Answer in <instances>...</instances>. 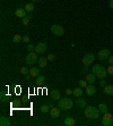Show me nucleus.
Returning <instances> with one entry per match:
<instances>
[{
    "instance_id": "nucleus-1",
    "label": "nucleus",
    "mask_w": 113,
    "mask_h": 126,
    "mask_svg": "<svg viewBox=\"0 0 113 126\" xmlns=\"http://www.w3.org/2000/svg\"><path fill=\"white\" fill-rule=\"evenodd\" d=\"M84 114L88 119H96V118H99V116H100L101 112H100L99 108L93 107V106H88V107L85 108Z\"/></svg>"
},
{
    "instance_id": "nucleus-2",
    "label": "nucleus",
    "mask_w": 113,
    "mask_h": 126,
    "mask_svg": "<svg viewBox=\"0 0 113 126\" xmlns=\"http://www.w3.org/2000/svg\"><path fill=\"white\" fill-rule=\"evenodd\" d=\"M58 107L62 110H64V111H67V110H69L74 107V102L69 98H62V99L58 100Z\"/></svg>"
},
{
    "instance_id": "nucleus-3",
    "label": "nucleus",
    "mask_w": 113,
    "mask_h": 126,
    "mask_svg": "<svg viewBox=\"0 0 113 126\" xmlns=\"http://www.w3.org/2000/svg\"><path fill=\"white\" fill-rule=\"evenodd\" d=\"M92 72L96 75V77H99V79H105L106 77V74H107V70L105 69L103 66L101 65H94L93 68H92Z\"/></svg>"
},
{
    "instance_id": "nucleus-4",
    "label": "nucleus",
    "mask_w": 113,
    "mask_h": 126,
    "mask_svg": "<svg viewBox=\"0 0 113 126\" xmlns=\"http://www.w3.org/2000/svg\"><path fill=\"white\" fill-rule=\"evenodd\" d=\"M38 53L35 52V51L29 52L26 56V58H25V64H27V65H34L35 63H38Z\"/></svg>"
},
{
    "instance_id": "nucleus-5",
    "label": "nucleus",
    "mask_w": 113,
    "mask_h": 126,
    "mask_svg": "<svg viewBox=\"0 0 113 126\" xmlns=\"http://www.w3.org/2000/svg\"><path fill=\"white\" fill-rule=\"evenodd\" d=\"M51 33H52L53 35H55V36H61V35H63V33H64V29L61 26V25L54 24V25H52V27H51Z\"/></svg>"
},
{
    "instance_id": "nucleus-6",
    "label": "nucleus",
    "mask_w": 113,
    "mask_h": 126,
    "mask_svg": "<svg viewBox=\"0 0 113 126\" xmlns=\"http://www.w3.org/2000/svg\"><path fill=\"white\" fill-rule=\"evenodd\" d=\"M95 60V56H94L93 53H86L83 58V65L84 66H89L90 64H93V62Z\"/></svg>"
},
{
    "instance_id": "nucleus-7",
    "label": "nucleus",
    "mask_w": 113,
    "mask_h": 126,
    "mask_svg": "<svg viewBox=\"0 0 113 126\" xmlns=\"http://www.w3.org/2000/svg\"><path fill=\"white\" fill-rule=\"evenodd\" d=\"M102 124L104 126H111L113 124V117L112 115L109 114V112H106V114H104V116H103V118H102Z\"/></svg>"
},
{
    "instance_id": "nucleus-8",
    "label": "nucleus",
    "mask_w": 113,
    "mask_h": 126,
    "mask_svg": "<svg viewBox=\"0 0 113 126\" xmlns=\"http://www.w3.org/2000/svg\"><path fill=\"white\" fill-rule=\"evenodd\" d=\"M109 57H110V50L109 49H103L101 51H99V53H97V58L100 60H105Z\"/></svg>"
},
{
    "instance_id": "nucleus-9",
    "label": "nucleus",
    "mask_w": 113,
    "mask_h": 126,
    "mask_svg": "<svg viewBox=\"0 0 113 126\" xmlns=\"http://www.w3.org/2000/svg\"><path fill=\"white\" fill-rule=\"evenodd\" d=\"M47 44L45 43H42V42H40V43H38L36 46H35V52L36 53H40V55H42V53H44L45 51H47Z\"/></svg>"
},
{
    "instance_id": "nucleus-10",
    "label": "nucleus",
    "mask_w": 113,
    "mask_h": 126,
    "mask_svg": "<svg viewBox=\"0 0 113 126\" xmlns=\"http://www.w3.org/2000/svg\"><path fill=\"white\" fill-rule=\"evenodd\" d=\"M96 92V88L94 86L93 84H89V85H87L86 88H85V93L87 94V95H94Z\"/></svg>"
},
{
    "instance_id": "nucleus-11",
    "label": "nucleus",
    "mask_w": 113,
    "mask_h": 126,
    "mask_svg": "<svg viewBox=\"0 0 113 126\" xmlns=\"http://www.w3.org/2000/svg\"><path fill=\"white\" fill-rule=\"evenodd\" d=\"M26 10L24 8H18V9H16V12H15V14H16V16L17 17H19V18H24V17H26Z\"/></svg>"
},
{
    "instance_id": "nucleus-12",
    "label": "nucleus",
    "mask_w": 113,
    "mask_h": 126,
    "mask_svg": "<svg viewBox=\"0 0 113 126\" xmlns=\"http://www.w3.org/2000/svg\"><path fill=\"white\" fill-rule=\"evenodd\" d=\"M50 114H51V117L52 118H59V116H60V109L53 107V108L50 109Z\"/></svg>"
},
{
    "instance_id": "nucleus-13",
    "label": "nucleus",
    "mask_w": 113,
    "mask_h": 126,
    "mask_svg": "<svg viewBox=\"0 0 113 126\" xmlns=\"http://www.w3.org/2000/svg\"><path fill=\"white\" fill-rule=\"evenodd\" d=\"M76 105L78 106L79 108H81V109H83V108H86V107H87L86 100L83 99V98H80V97L78 98V100H76Z\"/></svg>"
},
{
    "instance_id": "nucleus-14",
    "label": "nucleus",
    "mask_w": 113,
    "mask_h": 126,
    "mask_svg": "<svg viewBox=\"0 0 113 126\" xmlns=\"http://www.w3.org/2000/svg\"><path fill=\"white\" fill-rule=\"evenodd\" d=\"M86 81L89 83V84H94V83H95V81H96V75L94 73L87 74V75H86Z\"/></svg>"
},
{
    "instance_id": "nucleus-15",
    "label": "nucleus",
    "mask_w": 113,
    "mask_h": 126,
    "mask_svg": "<svg viewBox=\"0 0 113 126\" xmlns=\"http://www.w3.org/2000/svg\"><path fill=\"white\" fill-rule=\"evenodd\" d=\"M63 124L66 126H74L76 124L75 118H73V117H66V118H64Z\"/></svg>"
},
{
    "instance_id": "nucleus-16",
    "label": "nucleus",
    "mask_w": 113,
    "mask_h": 126,
    "mask_svg": "<svg viewBox=\"0 0 113 126\" xmlns=\"http://www.w3.org/2000/svg\"><path fill=\"white\" fill-rule=\"evenodd\" d=\"M10 125V120L6 116H1L0 117V126H9Z\"/></svg>"
},
{
    "instance_id": "nucleus-17",
    "label": "nucleus",
    "mask_w": 113,
    "mask_h": 126,
    "mask_svg": "<svg viewBox=\"0 0 113 126\" xmlns=\"http://www.w3.org/2000/svg\"><path fill=\"white\" fill-rule=\"evenodd\" d=\"M38 66L42 68H44L45 66L48 65V57H41V58H38Z\"/></svg>"
},
{
    "instance_id": "nucleus-18",
    "label": "nucleus",
    "mask_w": 113,
    "mask_h": 126,
    "mask_svg": "<svg viewBox=\"0 0 113 126\" xmlns=\"http://www.w3.org/2000/svg\"><path fill=\"white\" fill-rule=\"evenodd\" d=\"M73 94L75 95L76 98H79V97H81L83 94H84V91H83V89H81V86L80 88H77V89H75V90H73Z\"/></svg>"
},
{
    "instance_id": "nucleus-19",
    "label": "nucleus",
    "mask_w": 113,
    "mask_h": 126,
    "mask_svg": "<svg viewBox=\"0 0 113 126\" xmlns=\"http://www.w3.org/2000/svg\"><path fill=\"white\" fill-rule=\"evenodd\" d=\"M51 98H52V100H59V99H61L60 92H59L58 90H52V92H51Z\"/></svg>"
},
{
    "instance_id": "nucleus-20",
    "label": "nucleus",
    "mask_w": 113,
    "mask_h": 126,
    "mask_svg": "<svg viewBox=\"0 0 113 126\" xmlns=\"http://www.w3.org/2000/svg\"><path fill=\"white\" fill-rule=\"evenodd\" d=\"M29 74H31L33 77H38V75H40V69H38V67H32L29 69Z\"/></svg>"
},
{
    "instance_id": "nucleus-21",
    "label": "nucleus",
    "mask_w": 113,
    "mask_h": 126,
    "mask_svg": "<svg viewBox=\"0 0 113 126\" xmlns=\"http://www.w3.org/2000/svg\"><path fill=\"white\" fill-rule=\"evenodd\" d=\"M104 92L107 95H113V85H105Z\"/></svg>"
},
{
    "instance_id": "nucleus-22",
    "label": "nucleus",
    "mask_w": 113,
    "mask_h": 126,
    "mask_svg": "<svg viewBox=\"0 0 113 126\" xmlns=\"http://www.w3.org/2000/svg\"><path fill=\"white\" fill-rule=\"evenodd\" d=\"M97 108H99L100 112H102V114H106L107 112V106L105 103H100Z\"/></svg>"
},
{
    "instance_id": "nucleus-23",
    "label": "nucleus",
    "mask_w": 113,
    "mask_h": 126,
    "mask_svg": "<svg viewBox=\"0 0 113 126\" xmlns=\"http://www.w3.org/2000/svg\"><path fill=\"white\" fill-rule=\"evenodd\" d=\"M24 9H25L27 13H32L33 10H34V5H33V3H26Z\"/></svg>"
},
{
    "instance_id": "nucleus-24",
    "label": "nucleus",
    "mask_w": 113,
    "mask_h": 126,
    "mask_svg": "<svg viewBox=\"0 0 113 126\" xmlns=\"http://www.w3.org/2000/svg\"><path fill=\"white\" fill-rule=\"evenodd\" d=\"M40 109H41V111L43 112V114H45V112H48L51 108H50V106H49V105H42V106H41V108H40Z\"/></svg>"
},
{
    "instance_id": "nucleus-25",
    "label": "nucleus",
    "mask_w": 113,
    "mask_h": 126,
    "mask_svg": "<svg viewBox=\"0 0 113 126\" xmlns=\"http://www.w3.org/2000/svg\"><path fill=\"white\" fill-rule=\"evenodd\" d=\"M0 100H1L2 102H6L7 100H8V97H7V94L5 91H1V93H0Z\"/></svg>"
},
{
    "instance_id": "nucleus-26",
    "label": "nucleus",
    "mask_w": 113,
    "mask_h": 126,
    "mask_svg": "<svg viewBox=\"0 0 113 126\" xmlns=\"http://www.w3.org/2000/svg\"><path fill=\"white\" fill-rule=\"evenodd\" d=\"M44 81H45V79H44V76H42V75H38V76L35 79V82H36V84H42Z\"/></svg>"
},
{
    "instance_id": "nucleus-27",
    "label": "nucleus",
    "mask_w": 113,
    "mask_h": 126,
    "mask_svg": "<svg viewBox=\"0 0 113 126\" xmlns=\"http://www.w3.org/2000/svg\"><path fill=\"white\" fill-rule=\"evenodd\" d=\"M29 73V69L27 67H22L20 68V74H23V75H27Z\"/></svg>"
},
{
    "instance_id": "nucleus-28",
    "label": "nucleus",
    "mask_w": 113,
    "mask_h": 126,
    "mask_svg": "<svg viewBox=\"0 0 113 126\" xmlns=\"http://www.w3.org/2000/svg\"><path fill=\"white\" fill-rule=\"evenodd\" d=\"M20 40H23V38H22L20 35H18V34H16V35L14 36V38H13V41H14L15 43H17V42H19Z\"/></svg>"
},
{
    "instance_id": "nucleus-29",
    "label": "nucleus",
    "mask_w": 113,
    "mask_h": 126,
    "mask_svg": "<svg viewBox=\"0 0 113 126\" xmlns=\"http://www.w3.org/2000/svg\"><path fill=\"white\" fill-rule=\"evenodd\" d=\"M87 83H88V82H87L86 79H80V81H79V85H80L81 88H86L87 85H88Z\"/></svg>"
},
{
    "instance_id": "nucleus-30",
    "label": "nucleus",
    "mask_w": 113,
    "mask_h": 126,
    "mask_svg": "<svg viewBox=\"0 0 113 126\" xmlns=\"http://www.w3.org/2000/svg\"><path fill=\"white\" fill-rule=\"evenodd\" d=\"M106 70H107V74H109V75H113V65H110Z\"/></svg>"
},
{
    "instance_id": "nucleus-31",
    "label": "nucleus",
    "mask_w": 113,
    "mask_h": 126,
    "mask_svg": "<svg viewBox=\"0 0 113 126\" xmlns=\"http://www.w3.org/2000/svg\"><path fill=\"white\" fill-rule=\"evenodd\" d=\"M22 22H23L24 25H28V23H29V18H28V17H24V18H22Z\"/></svg>"
},
{
    "instance_id": "nucleus-32",
    "label": "nucleus",
    "mask_w": 113,
    "mask_h": 126,
    "mask_svg": "<svg viewBox=\"0 0 113 126\" xmlns=\"http://www.w3.org/2000/svg\"><path fill=\"white\" fill-rule=\"evenodd\" d=\"M27 50H28L29 52H32V51H35V46H33V44H28V47H27Z\"/></svg>"
},
{
    "instance_id": "nucleus-33",
    "label": "nucleus",
    "mask_w": 113,
    "mask_h": 126,
    "mask_svg": "<svg viewBox=\"0 0 113 126\" xmlns=\"http://www.w3.org/2000/svg\"><path fill=\"white\" fill-rule=\"evenodd\" d=\"M107 60H109V64L110 65H113V55H110V57L107 58Z\"/></svg>"
},
{
    "instance_id": "nucleus-34",
    "label": "nucleus",
    "mask_w": 113,
    "mask_h": 126,
    "mask_svg": "<svg viewBox=\"0 0 113 126\" xmlns=\"http://www.w3.org/2000/svg\"><path fill=\"white\" fill-rule=\"evenodd\" d=\"M100 85H101V86H105V85H106V81H105L104 79H102L101 82H100Z\"/></svg>"
},
{
    "instance_id": "nucleus-35",
    "label": "nucleus",
    "mask_w": 113,
    "mask_h": 126,
    "mask_svg": "<svg viewBox=\"0 0 113 126\" xmlns=\"http://www.w3.org/2000/svg\"><path fill=\"white\" fill-rule=\"evenodd\" d=\"M23 41L24 42H28L29 41V36H28V35H25V36H23Z\"/></svg>"
},
{
    "instance_id": "nucleus-36",
    "label": "nucleus",
    "mask_w": 113,
    "mask_h": 126,
    "mask_svg": "<svg viewBox=\"0 0 113 126\" xmlns=\"http://www.w3.org/2000/svg\"><path fill=\"white\" fill-rule=\"evenodd\" d=\"M32 75H31V74H27V75H25V79H27V81H31V79H32Z\"/></svg>"
},
{
    "instance_id": "nucleus-37",
    "label": "nucleus",
    "mask_w": 113,
    "mask_h": 126,
    "mask_svg": "<svg viewBox=\"0 0 113 126\" xmlns=\"http://www.w3.org/2000/svg\"><path fill=\"white\" fill-rule=\"evenodd\" d=\"M54 58H55V56H54V55H52V53L48 56V59H49V60H53V59H54Z\"/></svg>"
},
{
    "instance_id": "nucleus-38",
    "label": "nucleus",
    "mask_w": 113,
    "mask_h": 126,
    "mask_svg": "<svg viewBox=\"0 0 113 126\" xmlns=\"http://www.w3.org/2000/svg\"><path fill=\"white\" fill-rule=\"evenodd\" d=\"M66 93L68 94V95H69V94L73 93V90H70V89H67V90H66Z\"/></svg>"
},
{
    "instance_id": "nucleus-39",
    "label": "nucleus",
    "mask_w": 113,
    "mask_h": 126,
    "mask_svg": "<svg viewBox=\"0 0 113 126\" xmlns=\"http://www.w3.org/2000/svg\"><path fill=\"white\" fill-rule=\"evenodd\" d=\"M83 72H84V73H87V72H88V66H84V68H83Z\"/></svg>"
},
{
    "instance_id": "nucleus-40",
    "label": "nucleus",
    "mask_w": 113,
    "mask_h": 126,
    "mask_svg": "<svg viewBox=\"0 0 113 126\" xmlns=\"http://www.w3.org/2000/svg\"><path fill=\"white\" fill-rule=\"evenodd\" d=\"M109 6H110L111 9H113V0H110V3H109Z\"/></svg>"
},
{
    "instance_id": "nucleus-41",
    "label": "nucleus",
    "mask_w": 113,
    "mask_h": 126,
    "mask_svg": "<svg viewBox=\"0 0 113 126\" xmlns=\"http://www.w3.org/2000/svg\"><path fill=\"white\" fill-rule=\"evenodd\" d=\"M49 106H50V108H53V107H54V105H53V102H52V103H50Z\"/></svg>"
},
{
    "instance_id": "nucleus-42",
    "label": "nucleus",
    "mask_w": 113,
    "mask_h": 126,
    "mask_svg": "<svg viewBox=\"0 0 113 126\" xmlns=\"http://www.w3.org/2000/svg\"><path fill=\"white\" fill-rule=\"evenodd\" d=\"M34 2H40V1H42V0H33Z\"/></svg>"
}]
</instances>
